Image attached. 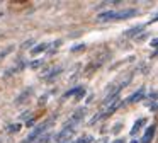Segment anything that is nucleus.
I'll list each match as a JSON object with an SVG mask.
<instances>
[{"label":"nucleus","instance_id":"17","mask_svg":"<svg viewBox=\"0 0 158 143\" xmlns=\"http://www.w3.org/2000/svg\"><path fill=\"white\" fill-rule=\"evenodd\" d=\"M82 50H85V44H83V43L78 44V46H73L72 48V51H82Z\"/></svg>","mask_w":158,"mask_h":143},{"label":"nucleus","instance_id":"8","mask_svg":"<svg viewBox=\"0 0 158 143\" xmlns=\"http://www.w3.org/2000/svg\"><path fill=\"white\" fill-rule=\"evenodd\" d=\"M143 27H144V26H136V27H131L129 31H126V32H124V36H127V37L134 36V34L141 32V31H143Z\"/></svg>","mask_w":158,"mask_h":143},{"label":"nucleus","instance_id":"11","mask_svg":"<svg viewBox=\"0 0 158 143\" xmlns=\"http://www.w3.org/2000/svg\"><path fill=\"white\" fill-rule=\"evenodd\" d=\"M12 50H14V48H12V46H7V48H4V50L0 51V61L4 60V58H5V56H7V54H9V53H10V51H12Z\"/></svg>","mask_w":158,"mask_h":143},{"label":"nucleus","instance_id":"23","mask_svg":"<svg viewBox=\"0 0 158 143\" xmlns=\"http://www.w3.org/2000/svg\"><path fill=\"white\" fill-rule=\"evenodd\" d=\"M0 15H2V14H0Z\"/></svg>","mask_w":158,"mask_h":143},{"label":"nucleus","instance_id":"21","mask_svg":"<svg viewBox=\"0 0 158 143\" xmlns=\"http://www.w3.org/2000/svg\"><path fill=\"white\" fill-rule=\"evenodd\" d=\"M114 143H123V141H121V140H117V141H114Z\"/></svg>","mask_w":158,"mask_h":143},{"label":"nucleus","instance_id":"10","mask_svg":"<svg viewBox=\"0 0 158 143\" xmlns=\"http://www.w3.org/2000/svg\"><path fill=\"white\" fill-rule=\"evenodd\" d=\"M144 123H146V119H139V121L134 123L133 129H131V135H136V131H138V129H141V126H143Z\"/></svg>","mask_w":158,"mask_h":143},{"label":"nucleus","instance_id":"9","mask_svg":"<svg viewBox=\"0 0 158 143\" xmlns=\"http://www.w3.org/2000/svg\"><path fill=\"white\" fill-rule=\"evenodd\" d=\"M61 67H58V68H53V72H51V73H48V75H44V78H46V80H53V78H55V77H58V75L60 73H61Z\"/></svg>","mask_w":158,"mask_h":143},{"label":"nucleus","instance_id":"22","mask_svg":"<svg viewBox=\"0 0 158 143\" xmlns=\"http://www.w3.org/2000/svg\"><path fill=\"white\" fill-rule=\"evenodd\" d=\"M0 143H2V140H0Z\"/></svg>","mask_w":158,"mask_h":143},{"label":"nucleus","instance_id":"4","mask_svg":"<svg viewBox=\"0 0 158 143\" xmlns=\"http://www.w3.org/2000/svg\"><path fill=\"white\" fill-rule=\"evenodd\" d=\"M155 129H156V126H155V124H151L150 128L146 129L144 136L141 138V143H150V141H151V138H153V135H155Z\"/></svg>","mask_w":158,"mask_h":143},{"label":"nucleus","instance_id":"19","mask_svg":"<svg viewBox=\"0 0 158 143\" xmlns=\"http://www.w3.org/2000/svg\"><path fill=\"white\" fill-rule=\"evenodd\" d=\"M27 126L31 128V126H34V119H31V121H27Z\"/></svg>","mask_w":158,"mask_h":143},{"label":"nucleus","instance_id":"13","mask_svg":"<svg viewBox=\"0 0 158 143\" xmlns=\"http://www.w3.org/2000/svg\"><path fill=\"white\" fill-rule=\"evenodd\" d=\"M92 141H94L92 136L85 135V136H82V138H78V141H77V143H92Z\"/></svg>","mask_w":158,"mask_h":143},{"label":"nucleus","instance_id":"6","mask_svg":"<svg viewBox=\"0 0 158 143\" xmlns=\"http://www.w3.org/2000/svg\"><path fill=\"white\" fill-rule=\"evenodd\" d=\"M31 94H32V89H26V90L22 92L21 95H19V99H15V104H22V102H26Z\"/></svg>","mask_w":158,"mask_h":143},{"label":"nucleus","instance_id":"3","mask_svg":"<svg viewBox=\"0 0 158 143\" xmlns=\"http://www.w3.org/2000/svg\"><path fill=\"white\" fill-rule=\"evenodd\" d=\"M83 116H85V111H83V109H78V111H77L75 114L72 116V119L68 121V124H66V126H70V128H75V126L78 124L80 121H82Z\"/></svg>","mask_w":158,"mask_h":143},{"label":"nucleus","instance_id":"16","mask_svg":"<svg viewBox=\"0 0 158 143\" xmlns=\"http://www.w3.org/2000/svg\"><path fill=\"white\" fill-rule=\"evenodd\" d=\"M32 43H34V39H29V41H26V43L22 44V50H27V48H31V46H32Z\"/></svg>","mask_w":158,"mask_h":143},{"label":"nucleus","instance_id":"7","mask_svg":"<svg viewBox=\"0 0 158 143\" xmlns=\"http://www.w3.org/2000/svg\"><path fill=\"white\" fill-rule=\"evenodd\" d=\"M48 48H49V43H41V44L32 48V54H39V53H43V51H46Z\"/></svg>","mask_w":158,"mask_h":143},{"label":"nucleus","instance_id":"18","mask_svg":"<svg viewBox=\"0 0 158 143\" xmlns=\"http://www.w3.org/2000/svg\"><path fill=\"white\" fill-rule=\"evenodd\" d=\"M150 44H151V46H153V48H155V46H156V37H153V41H151V43H150Z\"/></svg>","mask_w":158,"mask_h":143},{"label":"nucleus","instance_id":"2","mask_svg":"<svg viewBox=\"0 0 158 143\" xmlns=\"http://www.w3.org/2000/svg\"><path fill=\"white\" fill-rule=\"evenodd\" d=\"M138 10L136 9H124V10H119V12L114 14V20H121V19H129V17L136 15Z\"/></svg>","mask_w":158,"mask_h":143},{"label":"nucleus","instance_id":"1","mask_svg":"<svg viewBox=\"0 0 158 143\" xmlns=\"http://www.w3.org/2000/svg\"><path fill=\"white\" fill-rule=\"evenodd\" d=\"M53 121V118L51 119H48V121H44V123H43V124H39V126H36V128L34 129H32V131L31 133H29V135L27 136H26V140H24V143H34L36 141V140H38L39 138V136H41L43 135V133H44L46 131V128H48V126H49V123H51Z\"/></svg>","mask_w":158,"mask_h":143},{"label":"nucleus","instance_id":"15","mask_svg":"<svg viewBox=\"0 0 158 143\" xmlns=\"http://www.w3.org/2000/svg\"><path fill=\"white\" fill-rule=\"evenodd\" d=\"M7 129H9V133H17L19 129H21V124H19V123H15V124H10Z\"/></svg>","mask_w":158,"mask_h":143},{"label":"nucleus","instance_id":"12","mask_svg":"<svg viewBox=\"0 0 158 143\" xmlns=\"http://www.w3.org/2000/svg\"><path fill=\"white\" fill-rule=\"evenodd\" d=\"M29 67H31L32 70H36V68H41V67H43V60H36V61H31V63H29Z\"/></svg>","mask_w":158,"mask_h":143},{"label":"nucleus","instance_id":"20","mask_svg":"<svg viewBox=\"0 0 158 143\" xmlns=\"http://www.w3.org/2000/svg\"><path fill=\"white\" fill-rule=\"evenodd\" d=\"M131 143H138V140H133V141H131Z\"/></svg>","mask_w":158,"mask_h":143},{"label":"nucleus","instance_id":"14","mask_svg":"<svg viewBox=\"0 0 158 143\" xmlns=\"http://www.w3.org/2000/svg\"><path fill=\"white\" fill-rule=\"evenodd\" d=\"M80 89H82V87H77V89H73V90H68V92H65V95H63V97H66V99H68V97H72V95L78 94V92H80Z\"/></svg>","mask_w":158,"mask_h":143},{"label":"nucleus","instance_id":"5","mask_svg":"<svg viewBox=\"0 0 158 143\" xmlns=\"http://www.w3.org/2000/svg\"><path fill=\"white\" fill-rule=\"evenodd\" d=\"M143 95H144V89L141 87L139 90H138V92H134V94L131 95V97L127 99L126 102H127V104H133V102H138V101H141V99H143Z\"/></svg>","mask_w":158,"mask_h":143}]
</instances>
